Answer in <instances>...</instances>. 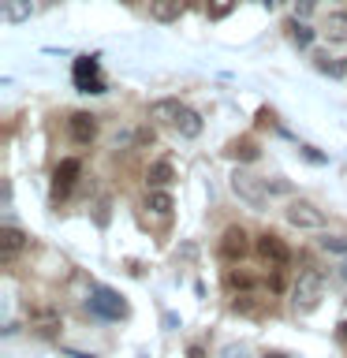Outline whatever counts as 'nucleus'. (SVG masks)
<instances>
[{
    "mask_svg": "<svg viewBox=\"0 0 347 358\" xmlns=\"http://www.w3.org/2000/svg\"><path fill=\"white\" fill-rule=\"evenodd\" d=\"M232 190H235V198L246 201L250 209H265L269 194H273V190H269V179L246 172V168H235V172H232Z\"/></svg>",
    "mask_w": 347,
    "mask_h": 358,
    "instance_id": "obj_1",
    "label": "nucleus"
},
{
    "mask_svg": "<svg viewBox=\"0 0 347 358\" xmlns=\"http://www.w3.org/2000/svg\"><path fill=\"white\" fill-rule=\"evenodd\" d=\"M321 291H325V276L318 273V268H306V273H299L295 287H291V306H295L299 313H310V310H318V302H321Z\"/></svg>",
    "mask_w": 347,
    "mask_h": 358,
    "instance_id": "obj_2",
    "label": "nucleus"
},
{
    "mask_svg": "<svg viewBox=\"0 0 347 358\" xmlns=\"http://www.w3.org/2000/svg\"><path fill=\"white\" fill-rule=\"evenodd\" d=\"M90 310H94L97 317H105V321L127 317V302H123V295H120V291H112V287H94V295H90Z\"/></svg>",
    "mask_w": 347,
    "mask_h": 358,
    "instance_id": "obj_3",
    "label": "nucleus"
},
{
    "mask_svg": "<svg viewBox=\"0 0 347 358\" xmlns=\"http://www.w3.org/2000/svg\"><path fill=\"white\" fill-rule=\"evenodd\" d=\"M71 75H75L78 94H105V78H101V64H97V56H78Z\"/></svg>",
    "mask_w": 347,
    "mask_h": 358,
    "instance_id": "obj_4",
    "label": "nucleus"
},
{
    "mask_svg": "<svg viewBox=\"0 0 347 358\" xmlns=\"http://www.w3.org/2000/svg\"><path fill=\"white\" fill-rule=\"evenodd\" d=\"M284 217H288V224H295V228H325V213L313 206V201H306V198H295L291 206L284 209Z\"/></svg>",
    "mask_w": 347,
    "mask_h": 358,
    "instance_id": "obj_5",
    "label": "nucleus"
},
{
    "mask_svg": "<svg viewBox=\"0 0 347 358\" xmlns=\"http://www.w3.org/2000/svg\"><path fill=\"white\" fill-rule=\"evenodd\" d=\"M254 246H257V254H262L269 265H288V262H291V250L284 246V239H280L276 231L257 235V243H254Z\"/></svg>",
    "mask_w": 347,
    "mask_h": 358,
    "instance_id": "obj_6",
    "label": "nucleus"
},
{
    "mask_svg": "<svg viewBox=\"0 0 347 358\" xmlns=\"http://www.w3.org/2000/svg\"><path fill=\"white\" fill-rule=\"evenodd\" d=\"M78 172H83V164H78L75 157H64V161L56 164V172H52V194H56V198H64L67 190L75 187Z\"/></svg>",
    "mask_w": 347,
    "mask_h": 358,
    "instance_id": "obj_7",
    "label": "nucleus"
},
{
    "mask_svg": "<svg viewBox=\"0 0 347 358\" xmlns=\"http://www.w3.org/2000/svg\"><path fill=\"white\" fill-rule=\"evenodd\" d=\"M67 134H71V142L90 145L97 138V116H90V112H75V116L67 120Z\"/></svg>",
    "mask_w": 347,
    "mask_h": 358,
    "instance_id": "obj_8",
    "label": "nucleus"
},
{
    "mask_svg": "<svg viewBox=\"0 0 347 358\" xmlns=\"http://www.w3.org/2000/svg\"><path fill=\"white\" fill-rule=\"evenodd\" d=\"M246 250H250V243H246V231L243 228H228L220 239V254L228 257V262H239V257H246Z\"/></svg>",
    "mask_w": 347,
    "mask_h": 358,
    "instance_id": "obj_9",
    "label": "nucleus"
},
{
    "mask_svg": "<svg viewBox=\"0 0 347 358\" xmlns=\"http://www.w3.org/2000/svg\"><path fill=\"white\" fill-rule=\"evenodd\" d=\"M187 105H179V97H161V101H153L150 105V120L157 123H172L176 127V120H179V112H183Z\"/></svg>",
    "mask_w": 347,
    "mask_h": 358,
    "instance_id": "obj_10",
    "label": "nucleus"
},
{
    "mask_svg": "<svg viewBox=\"0 0 347 358\" xmlns=\"http://www.w3.org/2000/svg\"><path fill=\"white\" fill-rule=\"evenodd\" d=\"M0 11H4L8 27H19L34 15V0H0Z\"/></svg>",
    "mask_w": 347,
    "mask_h": 358,
    "instance_id": "obj_11",
    "label": "nucleus"
},
{
    "mask_svg": "<svg viewBox=\"0 0 347 358\" xmlns=\"http://www.w3.org/2000/svg\"><path fill=\"white\" fill-rule=\"evenodd\" d=\"M22 246H27V231H19V228H0V254L11 257V254H19Z\"/></svg>",
    "mask_w": 347,
    "mask_h": 358,
    "instance_id": "obj_12",
    "label": "nucleus"
},
{
    "mask_svg": "<svg viewBox=\"0 0 347 358\" xmlns=\"http://www.w3.org/2000/svg\"><path fill=\"white\" fill-rule=\"evenodd\" d=\"M179 11H183V0H150V15L157 22H172L179 19Z\"/></svg>",
    "mask_w": 347,
    "mask_h": 358,
    "instance_id": "obj_13",
    "label": "nucleus"
},
{
    "mask_svg": "<svg viewBox=\"0 0 347 358\" xmlns=\"http://www.w3.org/2000/svg\"><path fill=\"white\" fill-rule=\"evenodd\" d=\"M176 131L183 134V138H198V134H201V116L194 108H183V112H179V120H176Z\"/></svg>",
    "mask_w": 347,
    "mask_h": 358,
    "instance_id": "obj_14",
    "label": "nucleus"
},
{
    "mask_svg": "<svg viewBox=\"0 0 347 358\" xmlns=\"http://www.w3.org/2000/svg\"><path fill=\"white\" fill-rule=\"evenodd\" d=\"M172 179H176V168L168 164V161H157V164H150V172H146V183H150V187H157V190H161V187H168Z\"/></svg>",
    "mask_w": 347,
    "mask_h": 358,
    "instance_id": "obj_15",
    "label": "nucleus"
},
{
    "mask_svg": "<svg viewBox=\"0 0 347 358\" xmlns=\"http://www.w3.org/2000/svg\"><path fill=\"white\" fill-rule=\"evenodd\" d=\"M257 142L254 138H235L232 145H228V157H235V161H257Z\"/></svg>",
    "mask_w": 347,
    "mask_h": 358,
    "instance_id": "obj_16",
    "label": "nucleus"
},
{
    "mask_svg": "<svg viewBox=\"0 0 347 358\" xmlns=\"http://www.w3.org/2000/svg\"><path fill=\"white\" fill-rule=\"evenodd\" d=\"M325 34H329V41H347V11H332L325 22Z\"/></svg>",
    "mask_w": 347,
    "mask_h": 358,
    "instance_id": "obj_17",
    "label": "nucleus"
},
{
    "mask_svg": "<svg viewBox=\"0 0 347 358\" xmlns=\"http://www.w3.org/2000/svg\"><path fill=\"white\" fill-rule=\"evenodd\" d=\"M146 209L157 213V217H168V213L176 209V201H172V194H168V190H153L150 201H146Z\"/></svg>",
    "mask_w": 347,
    "mask_h": 358,
    "instance_id": "obj_18",
    "label": "nucleus"
},
{
    "mask_svg": "<svg viewBox=\"0 0 347 358\" xmlns=\"http://www.w3.org/2000/svg\"><path fill=\"white\" fill-rule=\"evenodd\" d=\"M288 34H291V41H295L299 49H306V45L313 41V30H310L302 19H291V22H288Z\"/></svg>",
    "mask_w": 347,
    "mask_h": 358,
    "instance_id": "obj_19",
    "label": "nucleus"
},
{
    "mask_svg": "<svg viewBox=\"0 0 347 358\" xmlns=\"http://www.w3.org/2000/svg\"><path fill=\"white\" fill-rule=\"evenodd\" d=\"M232 8H235V0H206V11H209V19H224Z\"/></svg>",
    "mask_w": 347,
    "mask_h": 358,
    "instance_id": "obj_20",
    "label": "nucleus"
},
{
    "mask_svg": "<svg viewBox=\"0 0 347 358\" xmlns=\"http://www.w3.org/2000/svg\"><path fill=\"white\" fill-rule=\"evenodd\" d=\"M318 71L332 75V78H340V75L347 71V64H340V60H329V56H321V60H318Z\"/></svg>",
    "mask_w": 347,
    "mask_h": 358,
    "instance_id": "obj_21",
    "label": "nucleus"
},
{
    "mask_svg": "<svg viewBox=\"0 0 347 358\" xmlns=\"http://www.w3.org/2000/svg\"><path fill=\"white\" fill-rule=\"evenodd\" d=\"M321 246H325V250H332V254H347V235H325Z\"/></svg>",
    "mask_w": 347,
    "mask_h": 358,
    "instance_id": "obj_22",
    "label": "nucleus"
},
{
    "mask_svg": "<svg viewBox=\"0 0 347 358\" xmlns=\"http://www.w3.org/2000/svg\"><path fill=\"white\" fill-rule=\"evenodd\" d=\"M313 8H318V0H295V19H306Z\"/></svg>",
    "mask_w": 347,
    "mask_h": 358,
    "instance_id": "obj_23",
    "label": "nucleus"
},
{
    "mask_svg": "<svg viewBox=\"0 0 347 358\" xmlns=\"http://www.w3.org/2000/svg\"><path fill=\"white\" fill-rule=\"evenodd\" d=\"M302 157H306V161H313V164H325V153H318L313 145H302Z\"/></svg>",
    "mask_w": 347,
    "mask_h": 358,
    "instance_id": "obj_24",
    "label": "nucleus"
},
{
    "mask_svg": "<svg viewBox=\"0 0 347 358\" xmlns=\"http://www.w3.org/2000/svg\"><path fill=\"white\" fill-rule=\"evenodd\" d=\"M187 358H206V351H201V347H190V351H187Z\"/></svg>",
    "mask_w": 347,
    "mask_h": 358,
    "instance_id": "obj_25",
    "label": "nucleus"
},
{
    "mask_svg": "<svg viewBox=\"0 0 347 358\" xmlns=\"http://www.w3.org/2000/svg\"><path fill=\"white\" fill-rule=\"evenodd\" d=\"M336 336H340V340H347V321H340V332H336Z\"/></svg>",
    "mask_w": 347,
    "mask_h": 358,
    "instance_id": "obj_26",
    "label": "nucleus"
},
{
    "mask_svg": "<svg viewBox=\"0 0 347 358\" xmlns=\"http://www.w3.org/2000/svg\"><path fill=\"white\" fill-rule=\"evenodd\" d=\"M265 358H288V355H280V351H273V355H265Z\"/></svg>",
    "mask_w": 347,
    "mask_h": 358,
    "instance_id": "obj_27",
    "label": "nucleus"
},
{
    "mask_svg": "<svg viewBox=\"0 0 347 358\" xmlns=\"http://www.w3.org/2000/svg\"><path fill=\"white\" fill-rule=\"evenodd\" d=\"M344 276H347V265H344Z\"/></svg>",
    "mask_w": 347,
    "mask_h": 358,
    "instance_id": "obj_28",
    "label": "nucleus"
},
{
    "mask_svg": "<svg viewBox=\"0 0 347 358\" xmlns=\"http://www.w3.org/2000/svg\"><path fill=\"white\" fill-rule=\"evenodd\" d=\"M127 4H131V0H127Z\"/></svg>",
    "mask_w": 347,
    "mask_h": 358,
    "instance_id": "obj_29",
    "label": "nucleus"
}]
</instances>
